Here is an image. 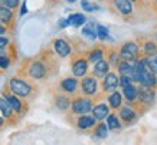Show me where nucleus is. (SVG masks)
<instances>
[{
  "instance_id": "f257e3e1",
  "label": "nucleus",
  "mask_w": 157,
  "mask_h": 145,
  "mask_svg": "<svg viewBox=\"0 0 157 145\" xmlns=\"http://www.w3.org/2000/svg\"><path fill=\"white\" fill-rule=\"evenodd\" d=\"M7 88H9L10 92H13L14 95H17L20 98H28L33 91L32 85L29 84L28 80L20 79V78H12L7 84Z\"/></svg>"
},
{
  "instance_id": "f03ea898",
  "label": "nucleus",
  "mask_w": 157,
  "mask_h": 145,
  "mask_svg": "<svg viewBox=\"0 0 157 145\" xmlns=\"http://www.w3.org/2000/svg\"><path fill=\"white\" fill-rule=\"evenodd\" d=\"M48 66L43 61H39V59H35V61L29 62L28 69H26V75L32 79H43L45 76L48 75Z\"/></svg>"
},
{
  "instance_id": "7ed1b4c3",
  "label": "nucleus",
  "mask_w": 157,
  "mask_h": 145,
  "mask_svg": "<svg viewBox=\"0 0 157 145\" xmlns=\"http://www.w3.org/2000/svg\"><path fill=\"white\" fill-rule=\"evenodd\" d=\"M140 52H141V49H140V46H138L136 42H133V40H128V42H124L121 46H120V58L121 59H125V61H131L134 62L136 59H138L140 58Z\"/></svg>"
},
{
  "instance_id": "20e7f679",
  "label": "nucleus",
  "mask_w": 157,
  "mask_h": 145,
  "mask_svg": "<svg viewBox=\"0 0 157 145\" xmlns=\"http://www.w3.org/2000/svg\"><path fill=\"white\" fill-rule=\"evenodd\" d=\"M94 108V103L90 98H82V96H75L71 103V112L75 115H82V113H90Z\"/></svg>"
},
{
  "instance_id": "39448f33",
  "label": "nucleus",
  "mask_w": 157,
  "mask_h": 145,
  "mask_svg": "<svg viewBox=\"0 0 157 145\" xmlns=\"http://www.w3.org/2000/svg\"><path fill=\"white\" fill-rule=\"evenodd\" d=\"M156 101V88L147 86V85H141L138 86V99L137 102L144 106H151Z\"/></svg>"
},
{
  "instance_id": "423d86ee",
  "label": "nucleus",
  "mask_w": 157,
  "mask_h": 145,
  "mask_svg": "<svg viewBox=\"0 0 157 145\" xmlns=\"http://www.w3.org/2000/svg\"><path fill=\"white\" fill-rule=\"evenodd\" d=\"M79 89L85 96H94L98 92V78L95 76H84L79 82Z\"/></svg>"
},
{
  "instance_id": "0eeeda50",
  "label": "nucleus",
  "mask_w": 157,
  "mask_h": 145,
  "mask_svg": "<svg viewBox=\"0 0 157 145\" xmlns=\"http://www.w3.org/2000/svg\"><path fill=\"white\" fill-rule=\"evenodd\" d=\"M120 86V76L114 72H108L107 75L102 78L101 82V89L104 92H113Z\"/></svg>"
},
{
  "instance_id": "6e6552de",
  "label": "nucleus",
  "mask_w": 157,
  "mask_h": 145,
  "mask_svg": "<svg viewBox=\"0 0 157 145\" xmlns=\"http://www.w3.org/2000/svg\"><path fill=\"white\" fill-rule=\"evenodd\" d=\"M88 63L90 61L85 56L76 58L75 61L72 62V73L75 78H84L88 73Z\"/></svg>"
},
{
  "instance_id": "1a4fd4ad",
  "label": "nucleus",
  "mask_w": 157,
  "mask_h": 145,
  "mask_svg": "<svg viewBox=\"0 0 157 145\" xmlns=\"http://www.w3.org/2000/svg\"><path fill=\"white\" fill-rule=\"evenodd\" d=\"M118 117L124 124L128 125V124H131V122H134L137 119V111L131 105H124V106L121 105L118 109Z\"/></svg>"
},
{
  "instance_id": "9d476101",
  "label": "nucleus",
  "mask_w": 157,
  "mask_h": 145,
  "mask_svg": "<svg viewBox=\"0 0 157 145\" xmlns=\"http://www.w3.org/2000/svg\"><path fill=\"white\" fill-rule=\"evenodd\" d=\"M61 91L65 92V94H69V95H75L79 89V82L76 79L75 76L74 78H65V79L61 80Z\"/></svg>"
},
{
  "instance_id": "9b49d317",
  "label": "nucleus",
  "mask_w": 157,
  "mask_h": 145,
  "mask_svg": "<svg viewBox=\"0 0 157 145\" xmlns=\"http://www.w3.org/2000/svg\"><path fill=\"white\" fill-rule=\"evenodd\" d=\"M53 50H55V53H56L58 56L67 58L71 55L72 47L69 46V43L67 40H63V39H55L53 40Z\"/></svg>"
},
{
  "instance_id": "f8f14e48",
  "label": "nucleus",
  "mask_w": 157,
  "mask_h": 145,
  "mask_svg": "<svg viewBox=\"0 0 157 145\" xmlns=\"http://www.w3.org/2000/svg\"><path fill=\"white\" fill-rule=\"evenodd\" d=\"M76 126L79 128V129H84V131H86V129H90V128H94V126L97 125V119L95 117L92 115H88V113H82V115H79V117L76 118Z\"/></svg>"
},
{
  "instance_id": "ddd939ff",
  "label": "nucleus",
  "mask_w": 157,
  "mask_h": 145,
  "mask_svg": "<svg viewBox=\"0 0 157 145\" xmlns=\"http://www.w3.org/2000/svg\"><path fill=\"white\" fill-rule=\"evenodd\" d=\"M113 6L123 16H128L133 13V2L131 0H113Z\"/></svg>"
},
{
  "instance_id": "4468645a",
  "label": "nucleus",
  "mask_w": 157,
  "mask_h": 145,
  "mask_svg": "<svg viewBox=\"0 0 157 145\" xmlns=\"http://www.w3.org/2000/svg\"><path fill=\"white\" fill-rule=\"evenodd\" d=\"M109 109H111L109 105L101 102V103L94 105V108H92V111H91V112H92V115L95 117L97 121H104V119H107V117L109 115Z\"/></svg>"
},
{
  "instance_id": "2eb2a0df",
  "label": "nucleus",
  "mask_w": 157,
  "mask_h": 145,
  "mask_svg": "<svg viewBox=\"0 0 157 145\" xmlns=\"http://www.w3.org/2000/svg\"><path fill=\"white\" fill-rule=\"evenodd\" d=\"M117 70H118L120 75L130 76V78L134 80V62L121 59V61L118 62V65H117ZM134 82H136V80H134Z\"/></svg>"
},
{
  "instance_id": "dca6fc26",
  "label": "nucleus",
  "mask_w": 157,
  "mask_h": 145,
  "mask_svg": "<svg viewBox=\"0 0 157 145\" xmlns=\"http://www.w3.org/2000/svg\"><path fill=\"white\" fill-rule=\"evenodd\" d=\"M109 63L108 61H105V59H101V61H98L97 63H94V69H92V75L95 76V78H98V79H102L107 73L109 72Z\"/></svg>"
},
{
  "instance_id": "f3484780",
  "label": "nucleus",
  "mask_w": 157,
  "mask_h": 145,
  "mask_svg": "<svg viewBox=\"0 0 157 145\" xmlns=\"http://www.w3.org/2000/svg\"><path fill=\"white\" fill-rule=\"evenodd\" d=\"M53 102H55V106L62 111V112H67L71 109V98L68 96V95H63V94H56L55 95V98H53Z\"/></svg>"
},
{
  "instance_id": "a211bd4d",
  "label": "nucleus",
  "mask_w": 157,
  "mask_h": 145,
  "mask_svg": "<svg viewBox=\"0 0 157 145\" xmlns=\"http://www.w3.org/2000/svg\"><path fill=\"white\" fill-rule=\"evenodd\" d=\"M123 95H124V98H125L127 102H131V103L137 102V99H138V88L134 84L127 85V86H124L123 88Z\"/></svg>"
},
{
  "instance_id": "6ab92c4d",
  "label": "nucleus",
  "mask_w": 157,
  "mask_h": 145,
  "mask_svg": "<svg viewBox=\"0 0 157 145\" xmlns=\"http://www.w3.org/2000/svg\"><path fill=\"white\" fill-rule=\"evenodd\" d=\"M5 98L9 101V103L12 105V108H13V111L16 113H20L22 111H23V103L19 101L17 95H14L13 92H10V91H6V92H5Z\"/></svg>"
},
{
  "instance_id": "aec40b11",
  "label": "nucleus",
  "mask_w": 157,
  "mask_h": 145,
  "mask_svg": "<svg viewBox=\"0 0 157 145\" xmlns=\"http://www.w3.org/2000/svg\"><path fill=\"white\" fill-rule=\"evenodd\" d=\"M107 101H108V105L113 108V109H120V106L123 105V94H120L118 91L115 89V91H113V92L108 95Z\"/></svg>"
},
{
  "instance_id": "412c9836",
  "label": "nucleus",
  "mask_w": 157,
  "mask_h": 145,
  "mask_svg": "<svg viewBox=\"0 0 157 145\" xmlns=\"http://www.w3.org/2000/svg\"><path fill=\"white\" fill-rule=\"evenodd\" d=\"M104 55H105V52H104V47H94L92 50H90L88 53H86V59L91 62V63H97L98 61H101V59H104Z\"/></svg>"
},
{
  "instance_id": "4be33fe9",
  "label": "nucleus",
  "mask_w": 157,
  "mask_h": 145,
  "mask_svg": "<svg viewBox=\"0 0 157 145\" xmlns=\"http://www.w3.org/2000/svg\"><path fill=\"white\" fill-rule=\"evenodd\" d=\"M13 19V13H12V9L7 7V6L2 5L0 6V23L7 26V24L12 22Z\"/></svg>"
},
{
  "instance_id": "5701e85b",
  "label": "nucleus",
  "mask_w": 157,
  "mask_h": 145,
  "mask_svg": "<svg viewBox=\"0 0 157 145\" xmlns=\"http://www.w3.org/2000/svg\"><path fill=\"white\" fill-rule=\"evenodd\" d=\"M107 125H108L109 131H120L123 128L121 122H120V117L117 113H109L107 117Z\"/></svg>"
},
{
  "instance_id": "b1692460",
  "label": "nucleus",
  "mask_w": 157,
  "mask_h": 145,
  "mask_svg": "<svg viewBox=\"0 0 157 145\" xmlns=\"http://www.w3.org/2000/svg\"><path fill=\"white\" fill-rule=\"evenodd\" d=\"M141 53L144 56H153V55H157V42L154 40H146L141 47Z\"/></svg>"
},
{
  "instance_id": "393cba45",
  "label": "nucleus",
  "mask_w": 157,
  "mask_h": 145,
  "mask_svg": "<svg viewBox=\"0 0 157 145\" xmlns=\"http://www.w3.org/2000/svg\"><path fill=\"white\" fill-rule=\"evenodd\" d=\"M0 111H2L3 117H5L6 119H10L12 115H13V112H14L12 105L9 103V101L6 98H2V96H0Z\"/></svg>"
},
{
  "instance_id": "a878e982",
  "label": "nucleus",
  "mask_w": 157,
  "mask_h": 145,
  "mask_svg": "<svg viewBox=\"0 0 157 145\" xmlns=\"http://www.w3.org/2000/svg\"><path fill=\"white\" fill-rule=\"evenodd\" d=\"M68 20H69V26L79 28V26H82V24L86 22V17L82 13H74L68 17Z\"/></svg>"
},
{
  "instance_id": "bb28decb",
  "label": "nucleus",
  "mask_w": 157,
  "mask_h": 145,
  "mask_svg": "<svg viewBox=\"0 0 157 145\" xmlns=\"http://www.w3.org/2000/svg\"><path fill=\"white\" fill-rule=\"evenodd\" d=\"M107 135H108V125H107V124H104V122H98V124L95 125L94 136L104 139V138H107Z\"/></svg>"
},
{
  "instance_id": "cd10ccee",
  "label": "nucleus",
  "mask_w": 157,
  "mask_h": 145,
  "mask_svg": "<svg viewBox=\"0 0 157 145\" xmlns=\"http://www.w3.org/2000/svg\"><path fill=\"white\" fill-rule=\"evenodd\" d=\"M144 61V63L147 65V68L151 70L153 73L157 75V55H153V56H144L141 58Z\"/></svg>"
},
{
  "instance_id": "c85d7f7f",
  "label": "nucleus",
  "mask_w": 157,
  "mask_h": 145,
  "mask_svg": "<svg viewBox=\"0 0 157 145\" xmlns=\"http://www.w3.org/2000/svg\"><path fill=\"white\" fill-rule=\"evenodd\" d=\"M107 61H108L109 66H114V68H117L118 62L121 61L120 53L117 50H108V52H107Z\"/></svg>"
},
{
  "instance_id": "c756f323",
  "label": "nucleus",
  "mask_w": 157,
  "mask_h": 145,
  "mask_svg": "<svg viewBox=\"0 0 157 145\" xmlns=\"http://www.w3.org/2000/svg\"><path fill=\"white\" fill-rule=\"evenodd\" d=\"M82 36H85V38H88V39H91V40H95L98 36H97V29H95V26L91 23V24H88V26H85V28L82 29Z\"/></svg>"
},
{
  "instance_id": "7c9ffc66",
  "label": "nucleus",
  "mask_w": 157,
  "mask_h": 145,
  "mask_svg": "<svg viewBox=\"0 0 157 145\" xmlns=\"http://www.w3.org/2000/svg\"><path fill=\"white\" fill-rule=\"evenodd\" d=\"M95 29H97V36H98L100 40H107V39L109 38L108 29L105 28V26H102V24H97Z\"/></svg>"
},
{
  "instance_id": "2f4dec72",
  "label": "nucleus",
  "mask_w": 157,
  "mask_h": 145,
  "mask_svg": "<svg viewBox=\"0 0 157 145\" xmlns=\"http://www.w3.org/2000/svg\"><path fill=\"white\" fill-rule=\"evenodd\" d=\"M81 7L85 10V12H97V10L101 9L98 5L91 3V2H88V0H81Z\"/></svg>"
},
{
  "instance_id": "473e14b6",
  "label": "nucleus",
  "mask_w": 157,
  "mask_h": 145,
  "mask_svg": "<svg viewBox=\"0 0 157 145\" xmlns=\"http://www.w3.org/2000/svg\"><path fill=\"white\" fill-rule=\"evenodd\" d=\"M2 2H3V5L10 7V9H16L20 3V0H2Z\"/></svg>"
},
{
  "instance_id": "72a5a7b5",
  "label": "nucleus",
  "mask_w": 157,
  "mask_h": 145,
  "mask_svg": "<svg viewBox=\"0 0 157 145\" xmlns=\"http://www.w3.org/2000/svg\"><path fill=\"white\" fill-rule=\"evenodd\" d=\"M10 65V59L7 56H0V68L6 69L7 66Z\"/></svg>"
},
{
  "instance_id": "f704fd0d",
  "label": "nucleus",
  "mask_w": 157,
  "mask_h": 145,
  "mask_svg": "<svg viewBox=\"0 0 157 145\" xmlns=\"http://www.w3.org/2000/svg\"><path fill=\"white\" fill-rule=\"evenodd\" d=\"M7 43H9V39L5 38V36L2 35V36H0V47H2V46H7Z\"/></svg>"
},
{
  "instance_id": "c9c22d12",
  "label": "nucleus",
  "mask_w": 157,
  "mask_h": 145,
  "mask_svg": "<svg viewBox=\"0 0 157 145\" xmlns=\"http://www.w3.org/2000/svg\"><path fill=\"white\" fill-rule=\"evenodd\" d=\"M67 26H69V20L68 19H61L59 20V28H67Z\"/></svg>"
},
{
  "instance_id": "e433bc0d",
  "label": "nucleus",
  "mask_w": 157,
  "mask_h": 145,
  "mask_svg": "<svg viewBox=\"0 0 157 145\" xmlns=\"http://www.w3.org/2000/svg\"><path fill=\"white\" fill-rule=\"evenodd\" d=\"M26 12H28V7H26V2H23V3H22V10H20V16H25V14H26Z\"/></svg>"
},
{
  "instance_id": "4c0bfd02",
  "label": "nucleus",
  "mask_w": 157,
  "mask_h": 145,
  "mask_svg": "<svg viewBox=\"0 0 157 145\" xmlns=\"http://www.w3.org/2000/svg\"><path fill=\"white\" fill-rule=\"evenodd\" d=\"M6 33V28H5V24H2L0 23V36H2V35H5Z\"/></svg>"
},
{
  "instance_id": "58836bf2",
  "label": "nucleus",
  "mask_w": 157,
  "mask_h": 145,
  "mask_svg": "<svg viewBox=\"0 0 157 145\" xmlns=\"http://www.w3.org/2000/svg\"><path fill=\"white\" fill-rule=\"evenodd\" d=\"M3 125H5V117H3V118L0 117V128H2Z\"/></svg>"
},
{
  "instance_id": "ea45409f",
  "label": "nucleus",
  "mask_w": 157,
  "mask_h": 145,
  "mask_svg": "<svg viewBox=\"0 0 157 145\" xmlns=\"http://www.w3.org/2000/svg\"><path fill=\"white\" fill-rule=\"evenodd\" d=\"M68 3H74V2H76V0H67Z\"/></svg>"
},
{
  "instance_id": "a19ab883",
  "label": "nucleus",
  "mask_w": 157,
  "mask_h": 145,
  "mask_svg": "<svg viewBox=\"0 0 157 145\" xmlns=\"http://www.w3.org/2000/svg\"><path fill=\"white\" fill-rule=\"evenodd\" d=\"M2 5H3V2H2V0H0V6H2Z\"/></svg>"
},
{
  "instance_id": "79ce46f5",
  "label": "nucleus",
  "mask_w": 157,
  "mask_h": 145,
  "mask_svg": "<svg viewBox=\"0 0 157 145\" xmlns=\"http://www.w3.org/2000/svg\"><path fill=\"white\" fill-rule=\"evenodd\" d=\"M131 2H133V3H134V2H138V0H131Z\"/></svg>"
},
{
  "instance_id": "37998d69",
  "label": "nucleus",
  "mask_w": 157,
  "mask_h": 145,
  "mask_svg": "<svg viewBox=\"0 0 157 145\" xmlns=\"http://www.w3.org/2000/svg\"><path fill=\"white\" fill-rule=\"evenodd\" d=\"M156 42H157V33H156Z\"/></svg>"
},
{
  "instance_id": "c03bdc74",
  "label": "nucleus",
  "mask_w": 157,
  "mask_h": 145,
  "mask_svg": "<svg viewBox=\"0 0 157 145\" xmlns=\"http://www.w3.org/2000/svg\"><path fill=\"white\" fill-rule=\"evenodd\" d=\"M156 7H157V0H156Z\"/></svg>"
},
{
  "instance_id": "a18cd8bd",
  "label": "nucleus",
  "mask_w": 157,
  "mask_h": 145,
  "mask_svg": "<svg viewBox=\"0 0 157 145\" xmlns=\"http://www.w3.org/2000/svg\"><path fill=\"white\" fill-rule=\"evenodd\" d=\"M98 2H102V0H98Z\"/></svg>"
}]
</instances>
